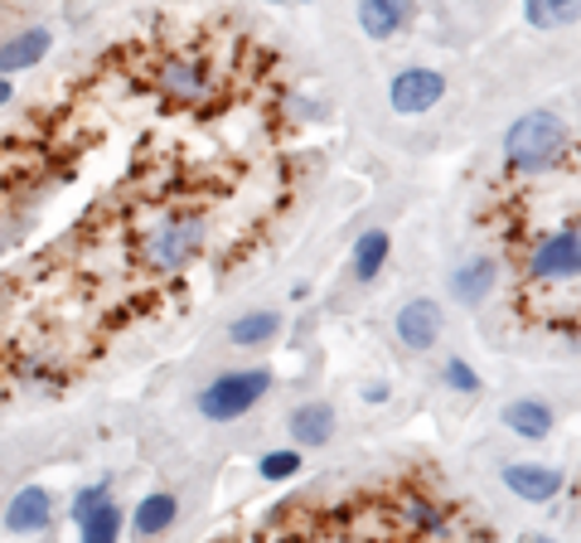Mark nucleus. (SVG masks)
I'll return each mask as SVG.
<instances>
[{"instance_id":"9d476101","label":"nucleus","mask_w":581,"mask_h":543,"mask_svg":"<svg viewBox=\"0 0 581 543\" xmlns=\"http://www.w3.org/2000/svg\"><path fill=\"white\" fill-rule=\"evenodd\" d=\"M49 44H54V34L49 30H20V34L0 39V73L34 69V63L49 54Z\"/></svg>"},{"instance_id":"412c9836","label":"nucleus","mask_w":581,"mask_h":543,"mask_svg":"<svg viewBox=\"0 0 581 543\" xmlns=\"http://www.w3.org/2000/svg\"><path fill=\"white\" fill-rule=\"evenodd\" d=\"M102 500H108V485H92V490H83V495H78V505H73V520H83V514H88L92 505H102Z\"/></svg>"},{"instance_id":"f257e3e1","label":"nucleus","mask_w":581,"mask_h":543,"mask_svg":"<svg viewBox=\"0 0 581 543\" xmlns=\"http://www.w3.org/2000/svg\"><path fill=\"white\" fill-rule=\"evenodd\" d=\"M282 63L204 108L145 73V34L0 127V403L69 393L243 276L300 200Z\"/></svg>"},{"instance_id":"7ed1b4c3","label":"nucleus","mask_w":581,"mask_h":543,"mask_svg":"<svg viewBox=\"0 0 581 543\" xmlns=\"http://www.w3.org/2000/svg\"><path fill=\"white\" fill-rule=\"evenodd\" d=\"M562 155H577L572 122L558 112H528L504 131V165L509 170H543Z\"/></svg>"},{"instance_id":"0eeeda50","label":"nucleus","mask_w":581,"mask_h":543,"mask_svg":"<svg viewBox=\"0 0 581 543\" xmlns=\"http://www.w3.org/2000/svg\"><path fill=\"white\" fill-rule=\"evenodd\" d=\"M504 485L513 495H523L528 505H543V500L562 495V471L558 466H523V461H513L504 466Z\"/></svg>"},{"instance_id":"6ab92c4d","label":"nucleus","mask_w":581,"mask_h":543,"mask_svg":"<svg viewBox=\"0 0 581 543\" xmlns=\"http://www.w3.org/2000/svg\"><path fill=\"white\" fill-rule=\"evenodd\" d=\"M300 471V452H267L262 456V475L267 481H290Z\"/></svg>"},{"instance_id":"a211bd4d","label":"nucleus","mask_w":581,"mask_h":543,"mask_svg":"<svg viewBox=\"0 0 581 543\" xmlns=\"http://www.w3.org/2000/svg\"><path fill=\"white\" fill-rule=\"evenodd\" d=\"M383 262H388V233H383V229L364 233L359 248H354V276H359V282H368V276L383 272Z\"/></svg>"},{"instance_id":"4be33fe9","label":"nucleus","mask_w":581,"mask_h":543,"mask_svg":"<svg viewBox=\"0 0 581 543\" xmlns=\"http://www.w3.org/2000/svg\"><path fill=\"white\" fill-rule=\"evenodd\" d=\"M6 102H10V83H6V78H0V108H6Z\"/></svg>"},{"instance_id":"f3484780","label":"nucleus","mask_w":581,"mask_h":543,"mask_svg":"<svg viewBox=\"0 0 581 543\" xmlns=\"http://www.w3.org/2000/svg\"><path fill=\"white\" fill-rule=\"evenodd\" d=\"M523 16L538 30H567L577 20V0H523Z\"/></svg>"},{"instance_id":"f03ea898","label":"nucleus","mask_w":581,"mask_h":543,"mask_svg":"<svg viewBox=\"0 0 581 543\" xmlns=\"http://www.w3.org/2000/svg\"><path fill=\"white\" fill-rule=\"evenodd\" d=\"M218 543H490V524L475 520L431 475H383L345 495L282 500L257 524H243Z\"/></svg>"},{"instance_id":"20e7f679","label":"nucleus","mask_w":581,"mask_h":543,"mask_svg":"<svg viewBox=\"0 0 581 543\" xmlns=\"http://www.w3.org/2000/svg\"><path fill=\"white\" fill-rule=\"evenodd\" d=\"M267 389H272L267 369H237V374H223L200 393V413L214 422H233V418L253 413V408L267 399Z\"/></svg>"},{"instance_id":"1a4fd4ad","label":"nucleus","mask_w":581,"mask_h":543,"mask_svg":"<svg viewBox=\"0 0 581 543\" xmlns=\"http://www.w3.org/2000/svg\"><path fill=\"white\" fill-rule=\"evenodd\" d=\"M49 520H54V500L39 485H24L6 510V529H16V534H39V529H49Z\"/></svg>"},{"instance_id":"ddd939ff","label":"nucleus","mask_w":581,"mask_h":543,"mask_svg":"<svg viewBox=\"0 0 581 543\" xmlns=\"http://www.w3.org/2000/svg\"><path fill=\"white\" fill-rule=\"evenodd\" d=\"M504 428L519 432V436H528V442H538V436L552 432V408L538 403V399H519V403L504 408Z\"/></svg>"},{"instance_id":"2eb2a0df","label":"nucleus","mask_w":581,"mask_h":543,"mask_svg":"<svg viewBox=\"0 0 581 543\" xmlns=\"http://www.w3.org/2000/svg\"><path fill=\"white\" fill-rule=\"evenodd\" d=\"M272 335H282V315L276 311H253V315H237V321L228 325V340L233 344H267Z\"/></svg>"},{"instance_id":"6e6552de","label":"nucleus","mask_w":581,"mask_h":543,"mask_svg":"<svg viewBox=\"0 0 581 543\" xmlns=\"http://www.w3.org/2000/svg\"><path fill=\"white\" fill-rule=\"evenodd\" d=\"M359 24L368 39H393L412 24V0H359Z\"/></svg>"},{"instance_id":"aec40b11","label":"nucleus","mask_w":581,"mask_h":543,"mask_svg":"<svg viewBox=\"0 0 581 543\" xmlns=\"http://www.w3.org/2000/svg\"><path fill=\"white\" fill-rule=\"evenodd\" d=\"M446 383H451L456 393H475V389H480L475 369H470V364H460V360H446Z\"/></svg>"},{"instance_id":"423d86ee","label":"nucleus","mask_w":581,"mask_h":543,"mask_svg":"<svg viewBox=\"0 0 581 543\" xmlns=\"http://www.w3.org/2000/svg\"><path fill=\"white\" fill-rule=\"evenodd\" d=\"M398 340L407 344V350H431L436 340H441V306H436L431 296H417L407 301V306L398 311Z\"/></svg>"},{"instance_id":"b1692460","label":"nucleus","mask_w":581,"mask_h":543,"mask_svg":"<svg viewBox=\"0 0 581 543\" xmlns=\"http://www.w3.org/2000/svg\"><path fill=\"white\" fill-rule=\"evenodd\" d=\"M276 6H282V0H276Z\"/></svg>"},{"instance_id":"9b49d317","label":"nucleus","mask_w":581,"mask_h":543,"mask_svg":"<svg viewBox=\"0 0 581 543\" xmlns=\"http://www.w3.org/2000/svg\"><path fill=\"white\" fill-rule=\"evenodd\" d=\"M499 272L490 258H470L460 272H451V296L460 301V306H485V296L495 291Z\"/></svg>"},{"instance_id":"f8f14e48","label":"nucleus","mask_w":581,"mask_h":543,"mask_svg":"<svg viewBox=\"0 0 581 543\" xmlns=\"http://www.w3.org/2000/svg\"><path fill=\"white\" fill-rule=\"evenodd\" d=\"M290 436H296L300 446H325L329 436H335V408L329 403H300L296 413H290Z\"/></svg>"},{"instance_id":"4468645a","label":"nucleus","mask_w":581,"mask_h":543,"mask_svg":"<svg viewBox=\"0 0 581 543\" xmlns=\"http://www.w3.org/2000/svg\"><path fill=\"white\" fill-rule=\"evenodd\" d=\"M175 520H180V500L161 490V495H145V500H141V505H136V520H131V524H136L141 539H155V534H165V529L175 524Z\"/></svg>"},{"instance_id":"39448f33","label":"nucleus","mask_w":581,"mask_h":543,"mask_svg":"<svg viewBox=\"0 0 581 543\" xmlns=\"http://www.w3.org/2000/svg\"><path fill=\"white\" fill-rule=\"evenodd\" d=\"M393 108H398L402 117H417V112H431L436 102L446 98V78L436 69H402L398 78H393Z\"/></svg>"},{"instance_id":"dca6fc26","label":"nucleus","mask_w":581,"mask_h":543,"mask_svg":"<svg viewBox=\"0 0 581 543\" xmlns=\"http://www.w3.org/2000/svg\"><path fill=\"white\" fill-rule=\"evenodd\" d=\"M78 524H83V543H116V534H122V510H116L112 500H102V505H92Z\"/></svg>"},{"instance_id":"5701e85b","label":"nucleus","mask_w":581,"mask_h":543,"mask_svg":"<svg viewBox=\"0 0 581 543\" xmlns=\"http://www.w3.org/2000/svg\"><path fill=\"white\" fill-rule=\"evenodd\" d=\"M528 543H552V539H528Z\"/></svg>"}]
</instances>
